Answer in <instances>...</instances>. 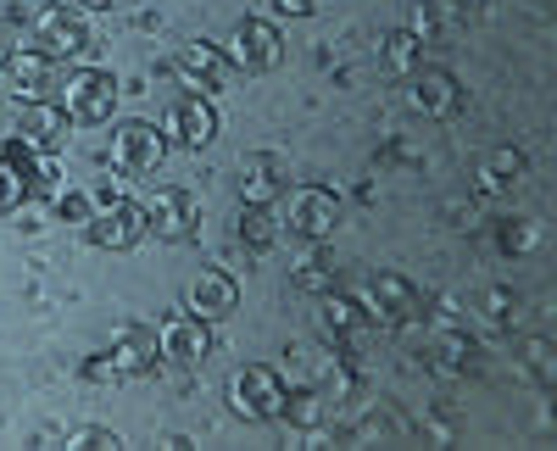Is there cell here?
<instances>
[{
    "instance_id": "cell-21",
    "label": "cell",
    "mask_w": 557,
    "mask_h": 451,
    "mask_svg": "<svg viewBox=\"0 0 557 451\" xmlns=\"http://www.w3.org/2000/svg\"><path fill=\"white\" fill-rule=\"evenodd\" d=\"M278 418H290L296 429H312L323 418V396L318 390H285V408H278Z\"/></svg>"
},
{
    "instance_id": "cell-30",
    "label": "cell",
    "mask_w": 557,
    "mask_h": 451,
    "mask_svg": "<svg viewBox=\"0 0 557 451\" xmlns=\"http://www.w3.org/2000/svg\"><path fill=\"white\" fill-rule=\"evenodd\" d=\"M273 7H278V12H285V17H307V12L318 7V0H273Z\"/></svg>"
},
{
    "instance_id": "cell-31",
    "label": "cell",
    "mask_w": 557,
    "mask_h": 451,
    "mask_svg": "<svg viewBox=\"0 0 557 451\" xmlns=\"http://www.w3.org/2000/svg\"><path fill=\"white\" fill-rule=\"evenodd\" d=\"M78 7H89V12H112V7H123V0H78Z\"/></svg>"
},
{
    "instance_id": "cell-24",
    "label": "cell",
    "mask_w": 557,
    "mask_h": 451,
    "mask_svg": "<svg viewBox=\"0 0 557 451\" xmlns=\"http://www.w3.org/2000/svg\"><path fill=\"white\" fill-rule=\"evenodd\" d=\"M240 240H246L251 251H268V246H273V217H268V206H246V217H240Z\"/></svg>"
},
{
    "instance_id": "cell-17",
    "label": "cell",
    "mask_w": 557,
    "mask_h": 451,
    "mask_svg": "<svg viewBox=\"0 0 557 451\" xmlns=\"http://www.w3.org/2000/svg\"><path fill=\"white\" fill-rule=\"evenodd\" d=\"M278 185H285V162L268 156V151H251L240 162V201L246 206H268L278 196Z\"/></svg>"
},
{
    "instance_id": "cell-14",
    "label": "cell",
    "mask_w": 557,
    "mask_h": 451,
    "mask_svg": "<svg viewBox=\"0 0 557 451\" xmlns=\"http://www.w3.org/2000/svg\"><path fill=\"white\" fill-rule=\"evenodd\" d=\"M341 223V201H335V190H323V185H307V190H296L290 196V229L296 235H307V240H323Z\"/></svg>"
},
{
    "instance_id": "cell-20",
    "label": "cell",
    "mask_w": 557,
    "mask_h": 451,
    "mask_svg": "<svg viewBox=\"0 0 557 451\" xmlns=\"http://www.w3.org/2000/svg\"><path fill=\"white\" fill-rule=\"evenodd\" d=\"M296 285H307V290H330V279H335V256L323 251V246H312V251H301L296 256Z\"/></svg>"
},
{
    "instance_id": "cell-25",
    "label": "cell",
    "mask_w": 557,
    "mask_h": 451,
    "mask_svg": "<svg viewBox=\"0 0 557 451\" xmlns=\"http://www.w3.org/2000/svg\"><path fill=\"white\" fill-rule=\"evenodd\" d=\"M67 446H78V451H117L123 446V435L117 429H107V424H78V429H67Z\"/></svg>"
},
{
    "instance_id": "cell-3",
    "label": "cell",
    "mask_w": 557,
    "mask_h": 451,
    "mask_svg": "<svg viewBox=\"0 0 557 451\" xmlns=\"http://www.w3.org/2000/svg\"><path fill=\"white\" fill-rule=\"evenodd\" d=\"M62 112L73 123H107L117 112V78L107 67H78L62 84Z\"/></svg>"
},
{
    "instance_id": "cell-22",
    "label": "cell",
    "mask_w": 557,
    "mask_h": 451,
    "mask_svg": "<svg viewBox=\"0 0 557 451\" xmlns=\"http://www.w3.org/2000/svg\"><path fill=\"white\" fill-rule=\"evenodd\" d=\"M323 324H330L335 335H357L362 301H357V296H323Z\"/></svg>"
},
{
    "instance_id": "cell-9",
    "label": "cell",
    "mask_w": 557,
    "mask_h": 451,
    "mask_svg": "<svg viewBox=\"0 0 557 451\" xmlns=\"http://www.w3.org/2000/svg\"><path fill=\"white\" fill-rule=\"evenodd\" d=\"M168 140H178L184 151H201V146H212V134H218V107H212V96H201V89H190V96H178L173 107H168Z\"/></svg>"
},
{
    "instance_id": "cell-11",
    "label": "cell",
    "mask_w": 557,
    "mask_h": 451,
    "mask_svg": "<svg viewBox=\"0 0 557 451\" xmlns=\"http://www.w3.org/2000/svg\"><path fill=\"white\" fill-rule=\"evenodd\" d=\"M146 223H151V235L157 240H190L196 235V223H201V201L190 190H157V201L146 206Z\"/></svg>"
},
{
    "instance_id": "cell-19",
    "label": "cell",
    "mask_w": 557,
    "mask_h": 451,
    "mask_svg": "<svg viewBox=\"0 0 557 451\" xmlns=\"http://www.w3.org/2000/svg\"><path fill=\"white\" fill-rule=\"evenodd\" d=\"M28 146H7L0 151V212H17L28 201Z\"/></svg>"
},
{
    "instance_id": "cell-16",
    "label": "cell",
    "mask_w": 557,
    "mask_h": 451,
    "mask_svg": "<svg viewBox=\"0 0 557 451\" xmlns=\"http://www.w3.org/2000/svg\"><path fill=\"white\" fill-rule=\"evenodd\" d=\"M362 312H368V318H380V324L407 318V312H412V285L401 274H374L368 290H362Z\"/></svg>"
},
{
    "instance_id": "cell-6",
    "label": "cell",
    "mask_w": 557,
    "mask_h": 451,
    "mask_svg": "<svg viewBox=\"0 0 557 451\" xmlns=\"http://www.w3.org/2000/svg\"><path fill=\"white\" fill-rule=\"evenodd\" d=\"M84 229H89V246H101V251H134L151 235V223H146V206L139 201H117L107 212H89Z\"/></svg>"
},
{
    "instance_id": "cell-1",
    "label": "cell",
    "mask_w": 557,
    "mask_h": 451,
    "mask_svg": "<svg viewBox=\"0 0 557 451\" xmlns=\"http://www.w3.org/2000/svg\"><path fill=\"white\" fill-rule=\"evenodd\" d=\"M107 162H112L123 178H146V173H157V167L168 162V134H162L157 123L128 117V123H117V128H112Z\"/></svg>"
},
{
    "instance_id": "cell-2",
    "label": "cell",
    "mask_w": 557,
    "mask_h": 451,
    "mask_svg": "<svg viewBox=\"0 0 557 451\" xmlns=\"http://www.w3.org/2000/svg\"><path fill=\"white\" fill-rule=\"evenodd\" d=\"M285 408V379H278L268 363H246L235 379H228V413L240 424H268Z\"/></svg>"
},
{
    "instance_id": "cell-15",
    "label": "cell",
    "mask_w": 557,
    "mask_h": 451,
    "mask_svg": "<svg viewBox=\"0 0 557 451\" xmlns=\"http://www.w3.org/2000/svg\"><path fill=\"white\" fill-rule=\"evenodd\" d=\"M7 78H12V96H23L28 107H34V101H51V89H57V62L45 57V51H12Z\"/></svg>"
},
{
    "instance_id": "cell-5",
    "label": "cell",
    "mask_w": 557,
    "mask_h": 451,
    "mask_svg": "<svg viewBox=\"0 0 557 451\" xmlns=\"http://www.w3.org/2000/svg\"><path fill=\"white\" fill-rule=\"evenodd\" d=\"M157 363H162L157 329H151V324H123V329L112 335V351H107L101 374H107V379H139V374H151Z\"/></svg>"
},
{
    "instance_id": "cell-8",
    "label": "cell",
    "mask_w": 557,
    "mask_h": 451,
    "mask_svg": "<svg viewBox=\"0 0 557 451\" xmlns=\"http://www.w3.org/2000/svg\"><path fill=\"white\" fill-rule=\"evenodd\" d=\"M157 340H162V363H173V368H196L212 356V324L196 318V312H173L157 329Z\"/></svg>"
},
{
    "instance_id": "cell-7",
    "label": "cell",
    "mask_w": 557,
    "mask_h": 451,
    "mask_svg": "<svg viewBox=\"0 0 557 451\" xmlns=\"http://www.w3.org/2000/svg\"><path fill=\"white\" fill-rule=\"evenodd\" d=\"M278 51H285V39H278V28H273L268 17H246L235 34H228V45H223V57L235 62L240 73H268V67H278Z\"/></svg>"
},
{
    "instance_id": "cell-12",
    "label": "cell",
    "mask_w": 557,
    "mask_h": 451,
    "mask_svg": "<svg viewBox=\"0 0 557 451\" xmlns=\"http://www.w3.org/2000/svg\"><path fill=\"white\" fill-rule=\"evenodd\" d=\"M228 73H235V62L223 57V45H212V39H190V45H178V78L190 84V89H223L228 84Z\"/></svg>"
},
{
    "instance_id": "cell-18",
    "label": "cell",
    "mask_w": 557,
    "mask_h": 451,
    "mask_svg": "<svg viewBox=\"0 0 557 451\" xmlns=\"http://www.w3.org/2000/svg\"><path fill=\"white\" fill-rule=\"evenodd\" d=\"M412 107L424 112V117H446L457 107V78L446 67H424L412 78Z\"/></svg>"
},
{
    "instance_id": "cell-10",
    "label": "cell",
    "mask_w": 557,
    "mask_h": 451,
    "mask_svg": "<svg viewBox=\"0 0 557 451\" xmlns=\"http://www.w3.org/2000/svg\"><path fill=\"white\" fill-rule=\"evenodd\" d=\"M67 128H73V117L62 112V101H34L17 123V146H28L34 156H57L67 146Z\"/></svg>"
},
{
    "instance_id": "cell-27",
    "label": "cell",
    "mask_w": 557,
    "mask_h": 451,
    "mask_svg": "<svg viewBox=\"0 0 557 451\" xmlns=\"http://www.w3.org/2000/svg\"><path fill=\"white\" fill-rule=\"evenodd\" d=\"M57 212H62V217H73V223H89V196L62 190V196H57Z\"/></svg>"
},
{
    "instance_id": "cell-23",
    "label": "cell",
    "mask_w": 557,
    "mask_h": 451,
    "mask_svg": "<svg viewBox=\"0 0 557 451\" xmlns=\"http://www.w3.org/2000/svg\"><path fill=\"white\" fill-rule=\"evenodd\" d=\"M117 201H128V196H123V173L107 162L96 178H89V212H107V206H117Z\"/></svg>"
},
{
    "instance_id": "cell-26",
    "label": "cell",
    "mask_w": 557,
    "mask_h": 451,
    "mask_svg": "<svg viewBox=\"0 0 557 451\" xmlns=\"http://www.w3.org/2000/svg\"><path fill=\"white\" fill-rule=\"evenodd\" d=\"M385 62H391V67H412V62H418V39H412V34H396L391 51H385Z\"/></svg>"
},
{
    "instance_id": "cell-4",
    "label": "cell",
    "mask_w": 557,
    "mask_h": 451,
    "mask_svg": "<svg viewBox=\"0 0 557 451\" xmlns=\"http://www.w3.org/2000/svg\"><path fill=\"white\" fill-rule=\"evenodd\" d=\"M34 39H39V51L51 62H78V57H89V45H96L89 39V23L78 12H67V7H39Z\"/></svg>"
},
{
    "instance_id": "cell-13",
    "label": "cell",
    "mask_w": 557,
    "mask_h": 451,
    "mask_svg": "<svg viewBox=\"0 0 557 451\" xmlns=\"http://www.w3.org/2000/svg\"><path fill=\"white\" fill-rule=\"evenodd\" d=\"M240 306V279L223 274V267H201V274L190 279V312L207 324H223L228 312Z\"/></svg>"
},
{
    "instance_id": "cell-28",
    "label": "cell",
    "mask_w": 557,
    "mask_h": 451,
    "mask_svg": "<svg viewBox=\"0 0 557 451\" xmlns=\"http://www.w3.org/2000/svg\"><path fill=\"white\" fill-rule=\"evenodd\" d=\"M496 167H513V173H519V167H524V156H519V151H502V156H496ZM502 185H507V178L480 173V190H502Z\"/></svg>"
},
{
    "instance_id": "cell-29",
    "label": "cell",
    "mask_w": 557,
    "mask_h": 451,
    "mask_svg": "<svg viewBox=\"0 0 557 451\" xmlns=\"http://www.w3.org/2000/svg\"><path fill=\"white\" fill-rule=\"evenodd\" d=\"M12 51H17V23H12V17H0V73H7Z\"/></svg>"
}]
</instances>
